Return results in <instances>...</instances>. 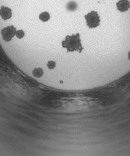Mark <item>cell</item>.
<instances>
[{"instance_id": "6da1fadb", "label": "cell", "mask_w": 130, "mask_h": 156, "mask_svg": "<svg viewBox=\"0 0 130 156\" xmlns=\"http://www.w3.org/2000/svg\"><path fill=\"white\" fill-rule=\"evenodd\" d=\"M61 45L64 48L67 49L68 53L77 51L81 53L84 50L81 44L79 33L67 36L65 39L61 42Z\"/></svg>"}, {"instance_id": "7a4b0ae2", "label": "cell", "mask_w": 130, "mask_h": 156, "mask_svg": "<svg viewBox=\"0 0 130 156\" xmlns=\"http://www.w3.org/2000/svg\"><path fill=\"white\" fill-rule=\"evenodd\" d=\"M85 19L87 26L90 29H94L98 27L100 25V17L97 11H92L91 12L89 13L88 14L84 16Z\"/></svg>"}, {"instance_id": "3957f363", "label": "cell", "mask_w": 130, "mask_h": 156, "mask_svg": "<svg viewBox=\"0 0 130 156\" xmlns=\"http://www.w3.org/2000/svg\"><path fill=\"white\" fill-rule=\"evenodd\" d=\"M16 29L14 26H9L1 30L2 38L5 42H9L16 36Z\"/></svg>"}, {"instance_id": "277c9868", "label": "cell", "mask_w": 130, "mask_h": 156, "mask_svg": "<svg viewBox=\"0 0 130 156\" xmlns=\"http://www.w3.org/2000/svg\"><path fill=\"white\" fill-rule=\"evenodd\" d=\"M116 5L118 10L122 13L126 12L130 8V2L129 0H120Z\"/></svg>"}, {"instance_id": "5b68a950", "label": "cell", "mask_w": 130, "mask_h": 156, "mask_svg": "<svg viewBox=\"0 0 130 156\" xmlns=\"http://www.w3.org/2000/svg\"><path fill=\"white\" fill-rule=\"evenodd\" d=\"M0 16L3 20L9 19L12 17V10L8 7L2 6L0 8Z\"/></svg>"}, {"instance_id": "8992f818", "label": "cell", "mask_w": 130, "mask_h": 156, "mask_svg": "<svg viewBox=\"0 0 130 156\" xmlns=\"http://www.w3.org/2000/svg\"><path fill=\"white\" fill-rule=\"evenodd\" d=\"M39 17L40 20H42V22H47L50 19V15L48 12H47V11H45V12L42 13L39 15Z\"/></svg>"}, {"instance_id": "52a82bcc", "label": "cell", "mask_w": 130, "mask_h": 156, "mask_svg": "<svg viewBox=\"0 0 130 156\" xmlns=\"http://www.w3.org/2000/svg\"><path fill=\"white\" fill-rule=\"evenodd\" d=\"M43 70L42 68H35L33 71H32V74H33L34 76L37 77V78H39L41 77L43 75Z\"/></svg>"}, {"instance_id": "ba28073f", "label": "cell", "mask_w": 130, "mask_h": 156, "mask_svg": "<svg viewBox=\"0 0 130 156\" xmlns=\"http://www.w3.org/2000/svg\"><path fill=\"white\" fill-rule=\"evenodd\" d=\"M77 4L74 2H71L67 5V9L69 11H74L77 9Z\"/></svg>"}, {"instance_id": "9c48e42d", "label": "cell", "mask_w": 130, "mask_h": 156, "mask_svg": "<svg viewBox=\"0 0 130 156\" xmlns=\"http://www.w3.org/2000/svg\"><path fill=\"white\" fill-rule=\"evenodd\" d=\"M16 37L19 39H23L24 36H25V32H24V30H17L16 31Z\"/></svg>"}, {"instance_id": "30bf717a", "label": "cell", "mask_w": 130, "mask_h": 156, "mask_svg": "<svg viewBox=\"0 0 130 156\" xmlns=\"http://www.w3.org/2000/svg\"><path fill=\"white\" fill-rule=\"evenodd\" d=\"M56 62L54 61H49L47 63V67L48 68L49 70H53L56 67Z\"/></svg>"}, {"instance_id": "8fae6325", "label": "cell", "mask_w": 130, "mask_h": 156, "mask_svg": "<svg viewBox=\"0 0 130 156\" xmlns=\"http://www.w3.org/2000/svg\"><path fill=\"white\" fill-rule=\"evenodd\" d=\"M128 59H129V61H130V51H129V53H128Z\"/></svg>"}]
</instances>
